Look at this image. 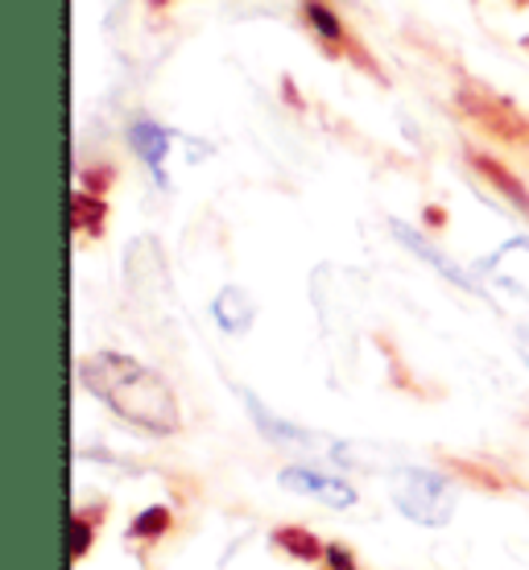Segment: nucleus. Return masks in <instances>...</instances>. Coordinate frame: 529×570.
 <instances>
[{
  "mask_svg": "<svg viewBox=\"0 0 529 570\" xmlns=\"http://www.w3.org/2000/svg\"><path fill=\"white\" fill-rule=\"evenodd\" d=\"M79 381L108 410H116L125 422L149 430V434H170L178 426V405H174L170 385L137 360L116 356V352L87 356L79 360Z\"/></svg>",
  "mask_w": 529,
  "mask_h": 570,
  "instance_id": "1",
  "label": "nucleus"
},
{
  "mask_svg": "<svg viewBox=\"0 0 529 570\" xmlns=\"http://www.w3.org/2000/svg\"><path fill=\"white\" fill-rule=\"evenodd\" d=\"M398 509L418 525H447L451 513H455V500H451V488L434 475V471H405L398 488Z\"/></svg>",
  "mask_w": 529,
  "mask_h": 570,
  "instance_id": "2",
  "label": "nucleus"
},
{
  "mask_svg": "<svg viewBox=\"0 0 529 570\" xmlns=\"http://www.w3.org/2000/svg\"><path fill=\"white\" fill-rule=\"evenodd\" d=\"M282 488L323 500L331 509H352L356 504V488L347 484V480H340V475H327V471H315V468H286L282 471Z\"/></svg>",
  "mask_w": 529,
  "mask_h": 570,
  "instance_id": "3",
  "label": "nucleus"
},
{
  "mask_svg": "<svg viewBox=\"0 0 529 570\" xmlns=\"http://www.w3.org/2000/svg\"><path fill=\"white\" fill-rule=\"evenodd\" d=\"M484 269L513 294H526L529 298V240H513L504 244L497 257L484 261Z\"/></svg>",
  "mask_w": 529,
  "mask_h": 570,
  "instance_id": "4",
  "label": "nucleus"
},
{
  "mask_svg": "<svg viewBox=\"0 0 529 570\" xmlns=\"http://www.w3.org/2000/svg\"><path fill=\"white\" fill-rule=\"evenodd\" d=\"M253 302H248V294L244 289H224L219 298H215V318H219V327L232 331V335H244V331L253 327Z\"/></svg>",
  "mask_w": 529,
  "mask_h": 570,
  "instance_id": "5",
  "label": "nucleus"
},
{
  "mask_svg": "<svg viewBox=\"0 0 529 570\" xmlns=\"http://www.w3.org/2000/svg\"><path fill=\"white\" fill-rule=\"evenodd\" d=\"M133 149L149 161V170L161 178V161H166V149H170V137L158 129V125H149V120H141V125H133Z\"/></svg>",
  "mask_w": 529,
  "mask_h": 570,
  "instance_id": "6",
  "label": "nucleus"
},
{
  "mask_svg": "<svg viewBox=\"0 0 529 570\" xmlns=\"http://www.w3.org/2000/svg\"><path fill=\"white\" fill-rule=\"evenodd\" d=\"M393 232H398L401 240H405V244H410V248H414L418 257H422V261H430V265H434V269L443 273V277H451V282H455V285H468V289H476V282H472V277H468V273H459L455 265H451V261L443 257V253H434V248H430V244L422 240V236H418V232H410V228H405V224H393Z\"/></svg>",
  "mask_w": 529,
  "mask_h": 570,
  "instance_id": "7",
  "label": "nucleus"
},
{
  "mask_svg": "<svg viewBox=\"0 0 529 570\" xmlns=\"http://www.w3.org/2000/svg\"><path fill=\"white\" fill-rule=\"evenodd\" d=\"M273 542L282 546V550H286V554H294V558H302V562H315L319 554H323V550H319V542L315 538H311V533H306V529H277V533H273Z\"/></svg>",
  "mask_w": 529,
  "mask_h": 570,
  "instance_id": "8",
  "label": "nucleus"
},
{
  "mask_svg": "<svg viewBox=\"0 0 529 570\" xmlns=\"http://www.w3.org/2000/svg\"><path fill=\"white\" fill-rule=\"evenodd\" d=\"M306 17H311V26L319 29V38H327V42H340V38H344V26L335 21V13H331L323 0H306Z\"/></svg>",
  "mask_w": 529,
  "mask_h": 570,
  "instance_id": "9",
  "label": "nucleus"
},
{
  "mask_svg": "<svg viewBox=\"0 0 529 570\" xmlns=\"http://www.w3.org/2000/svg\"><path fill=\"white\" fill-rule=\"evenodd\" d=\"M170 529V509H161V504H154V509H145L137 521H133V538H158V533H166Z\"/></svg>",
  "mask_w": 529,
  "mask_h": 570,
  "instance_id": "10",
  "label": "nucleus"
},
{
  "mask_svg": "<svg viewBox=\"0 0 529 570\" xmlns=\"http://www.w3.org/2000/svg\"><path fill=\"white\" fill-rule=\"evenodd\" d=\"M323 558H327L331 570H356V558H352V550L340 542H331L327 550H323Z\"/></svg>",
  "mask_w": 529,
  "mask_h": 570,
  "instance_id": "11",
  "label": "nucleus"
},
{
  "mask_svg": "<svg viewBox=\"0 0 529 570\" xmlns=\"http://www.w3.org/2000/svg\"><path fill=\"white\" fill-rule=\"evenodd\" d=\"M87 542H91V529H87V521H84V517H75V558L84 554V550H87Z\"/></svg>",
  "mask_w": 529,
  "mask_h": 570,
  "instance_id": "12",
  "label": "nucleus"
},
{
  "mask_svg": "<svg viewBox=\"0 0 529 570\" xmlns=\"http://www.w3.org/2000/svg\"><path fill=\"white\" fill-rule=\"evenodd\" d=\"M521 352H526V360H529V331L521 335Z\"/></svg>",
  "mask_w": 529,
  "mask_h": 570,
  "instance_id": "13",
  "label": "nucleus"
}]
</instances>
